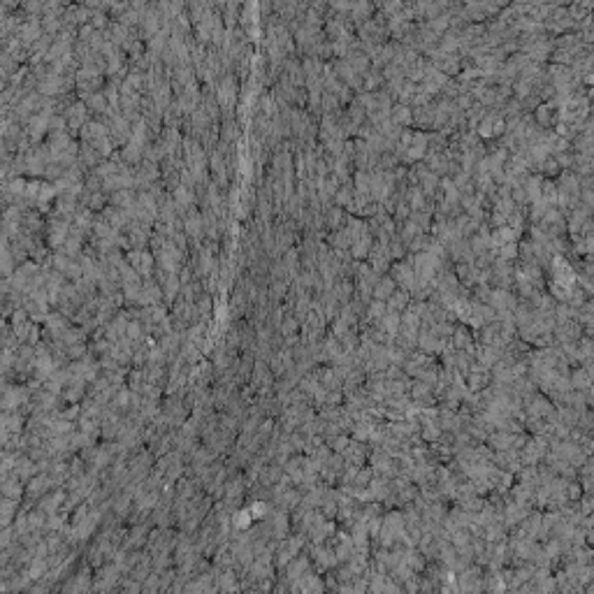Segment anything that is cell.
Segmentation results:
<instances>
[{"label": "cell", "mask_w": 594, "mask_h": 594, "mask_svg": "<svg viewBox=\"0 0 594 594\" xmlns=\"http://www.w3.org/2000/svg\"><path fill=\"white\" fill-rule=\"evenodd\" d=\"M81 119H84V107L81 105H77V107H70V112H68V121H70V125H79Z\"/></svg>", "instance_id": "obj_2"}, {"label": "cell", "mask_w": 594, "mask_h": 594, "mask_svg": "<svg viewBox=\"0 0 594 594\" xmlns=\"http://www.w3.org/2000/svg\"><path fill=\"white\" fill-rule=\"evenodd\" d=\"M130 258H133V267H135L140 274H149V272H151V255L146 253V251H135Z\"/></svg>", "instance_id": "obj_1"}]
</instances>
